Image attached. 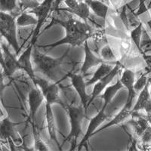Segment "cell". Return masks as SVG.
<instances>
[{"mask_svg":"<svg viewBox=\"0 0 151 151\" xmlns=\"http://www.w3.org/2000/svg\"><path fill=\"white\" fill-rule=\"evenodd\" d=\"M69 48L67 52L58 58H53L45 54L40 52L36 45L33 50V60L34 63L35 72L40 73L45 77V79L54 82L60 83L61 81L67 78L70 71L65 68L68 63H72L70 58Z\"/></svg>","mask_w":151,"mask_h":151,"instance_id":"obj_1","label":"cell"},{"mask_svg":"<svg viewBox=\"0 0 151 151\" xmlns=\"http://www.w3.org/2000/svg\"><path fill=\"white\" fill-rule=\"evenodd\" d=\"M84 51H85V59L83 64L80 68V73L82 75H85L92 67H96L99 64H102L105 60L101 58H98L96 55H94L91 48L88 46V40L84 43Z\"/></svg>","mask_w":151,"mask_h":151,"instance_id":"obj_14","label":"cell"},{"mask_svg":"<svg viewBox=\"0 0 151 151\" xmlns=\"http://www.w3.org/2000/svg\"><path fill=\"white\" fill-rule=\"evenodd\" d=\"M127 9H128V4L127 5L122 6V10L120 12V14H119V17H120L121 20L122 21L123 24H125V27L127 29H129V17L127 15Z\"/></svg>","mask_w":151,"mask_h":151,"instance_id":"obj_35","label":"cell"},{"mask_svg":"<svg viewBox=\"0 0 151 151\" xmlns=\"http://www.w3.org/2000/svg\"><path fill=\"white\" fill-rule=\"evenodd\" d=\"M19 4L22 12H26L27 9H35L40 4V0H19Z\"/></svg>","mask_w":151,"mask_h":151,"instance_id":"obj_32","label":"cell"},{"mask_svg":"<svg viewBox=\"0 0 151 151\" xmlns=\"http://www.w3.org/2000/svg\"><path fill=\"white\" fill-rule=\"evenodd\" d=\"M67 77L70 78L71 80L73 87L74 88L75 91H76L77 94L80 98L81 104H83L86 109V111L87 113L88 110V103L89 101L91 95H88L86 92V83L84 81V77L81 73H73V71H70L68 73Z\"/></svg>","mask_w":151,"mask_h":151,"instance_id":"obj_8","label":"cell"},{"mask_svg":"<svg viewBox=\"0 0 151 151\" xmlns=\"http://www.w3.org/2000/svg\"><path fill=\"white\" fill-rule=\"evenodd\" d=\"M35 86L41 89L43 95L45 97V103L52 105L53 104H58L64 108L65 103L63 101L61 97L60 84L54 83L47 79H43L36 76Z\"/></svg>","mask_w":151,"mask_h":151,"instance_id":"obj_5","label":"cell"},{"mask_svg":"<svg viewBox=\"0 0 151 151\" xmlns=\"http://www.w3.org/2000/svg\"><path fill=\"white\" fill-rule=\"evenodd\" d=\"M109 116L105 113V110L101 109L100 110L97 115L95 116H94L93 118L91 119L90 120L89 125L88 126L87 131H86V133L85 134L84 137H83V139L81 141V142L79 143V146H78V150H80L82 147L86 144L87 143V141H88L90 137L92 136V134H94L95 130L99 127L100 125H101L105 120H106L108 119Z\"/></svg>","mask_w":151,"mask_h":151,"instance_id":"obj_12","label":"cell"},{"mask_svg":"<svg viewBox=\"0 0 151 151\" xmlns=\"http://www.w3.org/2000/svg\"><path fill=\"white\" fill-rule=\"evenodd\" d=\"M17 27H27L31 25H37L38 20L36 17H33L31 13H28L26 12H22L21 14L17 16Z\"/></svg>","mask_w":151,"mask_h":151,"instance_id":"obj_24","label":"cell"},{"mask_svg":"<svg viewBox=\"0 0 151 151\" xmlns=\"http://www.w3.org/2000/svg\"><path fill=\"white\" fill-rule=\"evenodd\" d=\"M33 47H34V45L29 44L27 49L18 58V62L21 65V70H24L27 73L31 80L33 82V84H35L36 76L35 74V70L33 67L32 61H31V57L33 55Z\"/></svg>","mask_w":151,"mask_h":151,"instance_id":"obj_13","label":"cell"},{"mask_svg":"<svg viewBox=\"0 0 151 151\" xmlns=\"http://www.w3.org/2000/svg\"><path fill=\"white\" fill-rule=\"evenodd\" d=\"M19 0H0V9L1 12H6L14 16H18L21 11Z\"/></svg>","mask_w":151,"mask_h":151,"instance_id":"obj_23","label":"cell"},{"mask_svg":"<svg viewBox=\"0 0 151 151\" xmlns=\"http://www.w3.org/2000/svg\"></svg>","mask_w":151,"mask_h":151,"instance_id":"obj_40","label":"cell"},{"mask_svg":"<svg viewBox=\"0 0 151 151\" xmlns=\"http://www.w3.org/2000/svg\"><path fill=\"white\" fill-rule=\"evenodd\" d=\"M116 62V61H115ZM115 62H108V61H104V63L100 64L99 67L98 68L95 73L93 74L92 77L90 79L88 82L86 83L87 86L93 85L94 83H96L100 79H101L102 78L105 77L106 75H108L113 70V67L111 65V63H115Z\"/></svg>","mask_w":151,"mask_h":151,"instance_id":"obj_19","label":"cell"},{"mask_svg":"<svg viewBox=\"0 0 151 151\" xmlns=\"http://www.w3.org/2000/svg\"><path fill=\"white\" fill-rule=\"evenodd\" d=\"M17 21L15 16L9 13L1 12L0 13V33L1 36H3L7 40L9 45L12 46L16 55L20 52L18 41L17 37Z\"/></svg>","mask_w":151,"mask_h":151,"instance_id":"obj_4","label":"cell"},{"mask_svg":"<svg viewBox=\"0 0 151 151\" xmlns=\"http://www.w3.org/2000/svg\"><path fill=\"white\" fill-rule=\"evenodd\" d=\"M144 110L146 112L147 114H151V98L148 101L146 105L144 106Z\"/></svg>","mask_w":151,"mask_h":151,"instance_id":"obj_37","label":"cell"},{"mask_svg":"<svg viewBox=\"0 0 151 151\" xmlns=\"http://www.w3.org/2000/svg\"><path fill=\"white\" fill-rule=\"evenodd\" d=\"M147 52H151V38L144 29L142 38L141 41V55L146 54Z\"/></svg>","mask_w":151,"mask_h":151,"instance_id":"obj_29","label":"cell"},{"mask_svg":"<svg viewBox=\"0 0 151 151\" xmlns=\"http://www.w3.org/2000/svg\"><path fill=\"white\" fill-rule=\"evenodd\" d=\"M55 5V0H43L42 2L35 9H31L29 13L36 15L38 20V24L36 26L32 34V39H31V43L32 45H35L37 40V38L40 33L42 27L44 25L46 19L48 18V15L52 12V9Z\"/></svg>","mask_w":151,"mask_h":151,"instance_id":"obj_6","label":"cell"},{"mask_svg":"<svg viewBox=\"0 0 151 151\" xmlns=\"http://www.w3.org/2000/svg\"><path fill=\"white\" fill-rule=\"evenodd\" d=\"M150 85L151 83L148 80V83L146 85V86L138 94L136 104L132 107V111L133 112H138L141 110H144V106L146 105L148 101L151 98L150 93Z\"/></svg>","mask_w":151,"mask_h":151,"instance_id":"obj_22","label":"cell"},{"mask_svg":"<svg viewBox=\"0 0 151 151\" xmlns=\"http://www.w3.org/2000/svg\"><path fill=\"white\" fill-rule=\"evenodd\" d=\"M147 6H148V9H151V0H150V3L148 4Z\"/></svg>","mask_w":151,"mask_h":151,"instance_id":"obj_38","label":"cell"},{"mask_svg":"<svg viewBox=\"0 0 151 151\" xmlns=\"http://www.w3.org/2000/svg\"><path fill=\"white\" fill-rule=\"evenodd\" d=\"M91 39H92L94 45H96L98 48H101L104 45L107 44V40H106L104 29H98L96 31H94Z\"/></svg>","mask_w":151,"mask_h":151,"instance_id":"obj_28","label":"cell"},{"mask_svg":"<svg viewBox=\"0 0 151 151\" xmlns=\"http://www.w3.org/2000/svg\"><path fill=\"white\" fill-rule=\"evenodd\" d=\"M2 48L3 53H1V66L3 68L4 75L9 79H11L13 74L21 67L17 59L10 52L9 48L5 43H2Z\"/></svg>","mask_w":151,"mask_h":151,"instance_id":"obj_7","label":"cell"},{"mask_svg":"<svg viewBox=\"0 0 151 151\" xmlns=\"http://www.w3.org/2000/svg\"><path fill=\"white\" fill-rule=\"evenodd\" d=\"M17 124L12 122L9 118H5L1 121L0 125V134L1 139L7 140L12 138L14 142H21V139L15 129Z\"/></svg>","mask_w":151,"mask_h":151,"instance_id":"obj_15","label":"cell"},{"mask_svg":"<svg viewBox=\"0 0 151 151\" xmlns=\"http://www.w3.org/2000/svg\"><path fill=\"white\" fill-rule=\"evenodd\" d=\"M149 9L146 3H145V0H139V5L137 7V11L134 12V15L136 17H139L141 14L146 13L148 12Z\"/></svg>","mask_w":151,"mask_h":151,"instance_id":"obj_33","label":"cell"},{"mask_svg":"<svg viewBox=\"0 0 151 151\" xmlns=\"http://www.w3.org/2000/svg\"><path fill=\"white\" fill-rule=\"evenodd\" d=\"M110 1H112V0H110Z\"/></svg>","mask_w":151,"mask_h":151,"instance_id":"obj_39","label":"cell"},{"mask_svg":"<svg viewBox=\"0 0 151 151\" xmlns=\"http://www.w3.org/2000/svg\"><path fill=\"white\" fill-rule=\"evenodd\" d=\"M58 24L64 28L66 36L63 39L54 43L46 45H39V48H55L64 44H68L72 47H79L84 44L85 42L87 41L88 39H91L94 33L92 27L90 26L88 22L76 20L73 17V15H70L65 20L53 18L51 24L47 28H49L52 24Z\"/></svg>","mask_w":151,"mask_h":151,"instance_id":"obj_2","label":"cell"},{"mask_svg":"<svg viewBox=\"0 0 151 151\" xmlns=\"http://www.w3.org/2000/svg\"><path fill=\"white\" fill-rule=\"evenodd\" d=\"M143 31H144V26L143 23L140 22L138 25L135 27L134 29L131 31L130 36L132 38V41L134 42L136 47L138 48L139 51H141V41L142 38Z\"/></svg>","mask_w":151,"mask_h":151,"instance_id":"obj_27","label":"cell"},{"mask_svg":"<svg viewBox=\"0 0 151 151\" xmlns=\"http://www.w3.org/2000/svg\"><path fill=\"white\" fill-rule=\"evenodd\" d=\"M148 73H145L142 74L137 78V79L136 80L135 83H134V89L135 91L137 92V94H138L141 92V90L144 88L146 85L148 83V80H149V77H148Z\"/></svg>","mask_w":151,"mask_h":151,"instance_id":"obj_31","label":"cell"},{"mask_svg":"<svg viewBox=\"0 0 151 151\" xmlns=\"http://www.w3.org/2000/svg\"><path fill=\"white\" fill-rule=\"evenodd\" d=\"M135 118L136 119H134V117H132V119L129 122L133 128L135 137L137 139H140L142 134H144V132L149 127L150 124L146 116L140 115H137L136 116L135 115Z\"/></svg>","mask_w":151,"mask_h":151,"instance_id":"obj_17","label":"cell"},{"mask_svg":"<svg viewBox=\"0 0 151 151\" xmlns=\"http://www.w3.org/2000/svg\"><path fill=\"white\" fill-rule=\"evenodd\" d=\"M45 119H46L47 129H48V135L51 141H53L58 146V148L61 150V146L59 145L58 135H57V127L55 124V116L52 109V105L45 103Z\"/></svg>","mask_w":151,"mask_h":151,"instance_id":"obj_16","label":"cell"},{"mask_svg":"<svg viewBox=\"0 0 151 151\" xmlns=\"http://www.w3.org/2000/svg\"><path fill=\"white\" fill-rule=\"evenodd\" d=\"M122 87H123V86H122L120 79H119V80L117 81L115 84H113V86H107V87L105 88V91L104 92V94H101V95H100V97L101 98H103L104 101V103L102 109L106 110V106L110 104L112 99L114 98L116 94Z\"/></svg>","mask_w":151,"mask_h":151,"instance_id":"obj_20","label":"cell"},{"mask_svg":"<svg viewBox=\"0 0 151 151\" xmlns=\"http://www.w3.org/2000/svg\"><path fill=\"white\" fill-rule=\"evenodd\" d=\"M120 81L122 86L126 88L128 90L127 101L125 104V106L129 109H132V104L134 98L137 95L134 89V83H135V73L134 71L131 70H125L122 74Z\"/></svg>","mask_w":151,"mask_h":151,"instance_id":"obj_9","label":"cell"},{"mask_svg":"<svg viewBox=\"0 0 151 151\" xmlns=\"http://www.w3.org/2000/svg\"><path fill=\"white\" fill-rule=\"evenodd\" d=\"M100 55L101 58L103 59L105 61L108 62H115L116 60V57L114 55V53L112 51L111 48L108 44H106L104 45L101 48V52H100Z\"/></svg>","mask_w":151,"mask_h":151,"instance_id":"obj_30","label":"cell"},{"mask_svg":"<svg viewBox=\"0 0 151 151\" xmlns=\"http://www.w3.org/2000/svg\"><path fill=\"white\" fill-rule=\"evenodd\" d=\"M132 114H133L132 109H129L128 108V107H126V106H124L123 108L117 113L116 116L110 122H108L107 124L104 125L103 127H101V129H98V130L95 131V132H94V134H96L98 132H101V131L102 130H104L105 129H107V128L110 127V126H113V125H119L120 123H122V122H125L126 119L130 118V116Z\"/></svg>","mask_w":151,"mask_h":151,"instance_id":"obj_18","label":"cell"},{"mask_svg":"<svg viewBox=\"0 0 151 151\" xmlns=\"http://www.w3.org/2000/svg\"><path fill=\"white\" fill-rule=\"evenodd\" d=\"M64 109L68 114L71 127L70 132L66 137L65 141H73L70 150H74L76 144L82 132V122L86 115V111L82 104L80 106H76L72 104H66Z\"/></svg>","mask_w":151,"mask_h":151,"instance_id":"obj_3","label":"cell"},{"mask_svg":"<svg viewBox=\"0 0 151 151\" xmlns=\"http://www.w3.org/2000/svg\"><path fill=\"white\" fill-rule=\"evenodd\" d=\"M45 100L41 89L39 87L33 88L28 94V103L29 107V119L31 123H36V115L38 110Z\"/></svg>","mask_w":151,"mask_h":151,"instance_id":"obj_11","label":"cell"},{"mask_svg":"<svg viewBox=\"0 0 151 151\" xmlns=\"http://www.w3.org/2000/svg\"><path fill=\"white\" fill-rule=\"evenodd\" d=\"M33 140H34V150L36 151H49L50 149L42 139L40 133L37 129L36 123H31Z\"/></svg>","mask_w":151,"mask_h":151,"instance_id":"obj_25","label":"cell"},{"mask_svg":"<svg viewBox=\"0 0 151 151\" xmlns=\"http://www.w3.org/2000/svg\"><path fill=\"white\" fill-rule=\"evenodd\" d=\"M142 57H143V59L144 60V61L146 62L147 69H148V70H147V73L148 74L150 73H151V55H146V54H144V55H142Z\"/></svg>","mask_w":151,"mask_h":151,"instance_id":"obj_36","label":"cell"},{"mask_svg":"<svg viewBox=\"0 0 151 151\" xmlns=\"http://www.w3.org/2000/svg\"><path fill=\"white\" fill-rule=\"evenodd\" d=\"M72 14L77 15L83 21L88 22L90 17V8L85 1H80L78 6L70 12Z\"/></svg>","mask_w":151,"mask_h":151,"instance_id":"obj_26","label":"cell"},{"mask_svg":"<svg viewBox=\"0 0 151 151\" xmlns=\"http://www.w3.org/2000/svg\"><path fill=\"white\" fill-rule=\"evenodd\" d=\"M84 1L88 4L90 9L94 12L95 15L102 18L104 21L106 20V14L109 10V7L106 4L99 0H84Z\"/></svg>","mask_w":151,"mask_h":151,"instance_id":"obj_21","label":"cell"},{"mask_svg":"<svg viewBox=\"0 0 151 151\" xmlns=\"http://www.w3.org/2000/svg\"><path fill=\"white\" fill-rule=\"evenodd\" d=\"M121 67H122V65L120 64V63H119V62H117L116 64L114 65V67H113L111 72H110L108 75H106L105 77L102 78L101 79H100L99 81H98V82L95 83L94 88H93L92 92H91V98H90L89 101L88 103V106H90V104L92 103L93 101H94L97 97L99 96L100 94H101L102 91L107 87V86L110 84V82H111V81L114 79V77H115L119 73V72L120 71Z\"/></svg>","mask_w":151,"mask_h":151,"instance_id":"obj_10","label":"cell"},{"mask_svg":"<svg viewBox=\"0 0 151 151\" xmlns=\"http://www.w3.org/2000/svg\"><path fill=\"white\" fill-rule=\"evenodd\" d=\"M141 143L145 144H151V125H149V127L145 130L144 134L141 137Z\"/></svg>","mask_w":151,"mask_h":151,"instance_id":"obj_34","label":"cell"}]
</instances>
